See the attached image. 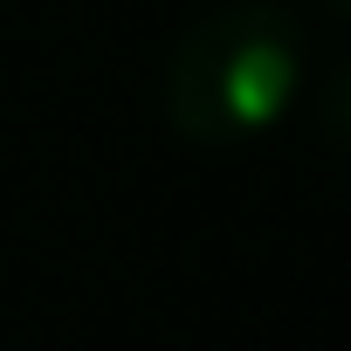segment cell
Masks as SVG:
<instances>
[{"mask_svg":"<svg viewBox=\"0 0 351 351\" xmlns=\"http://www.w3.org/2000/svg\"><path fill=\"white\" fill-rule=\"evenodd\" d=\"M303 90V28L269 0L193 21L165 56V124L186 145H248Z\"/></svg>","mask_w":351,"mask_h":351,"instance_id":"obj_1","label":"cell"},{"mask_svg":"<svg viewBox=\"0 0 351 351\" xmlns=\"http://www.w3.org/2000/svg\"><path fill=\"white\" fill-rule=\"evenodd\" d=\"M344 8H351V0H344Z\"/></svg>","mask_w":351,"mask_h":351,"instance_id":"obj_3","label":"cell"},{"mask_svg":"<svg viewBox=\"0 0 351 351\" xmlns=\"http://www.w3.org/2000/svg\"><path fill=\"white\" fill-rule=\"evenodd\" d=\"M324 124H330V138L351 152V69H344V76L324 90Z\"/></svg>","mask_w":351,"mask_h":351,"instance_id":"obj_2","label":"cell"}]
</instances>
